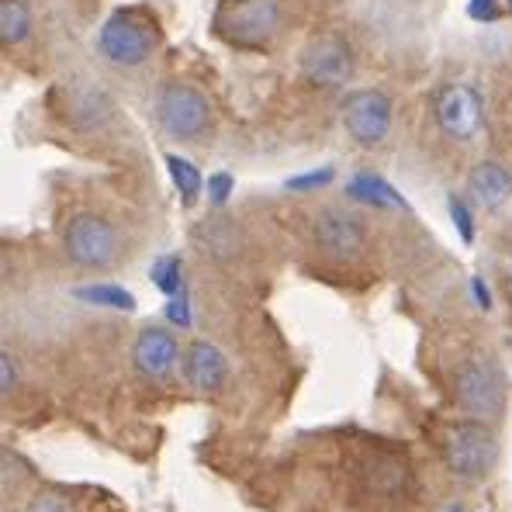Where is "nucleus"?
Instances as JSON below:
<instances>
[{
  "label": "nucleus",
  "mask_w": 512,
  "mask_h": 512,
  "mask_svg": "<svg viewBox=\"0 0 512 512\" xmlns=\"http://www.w3.org/2000/svg\"><path fill=\"white\" fill-rule=\"evenodd\" d=\"M499 436L488 423L481 419H468V423H457L447 429L443 436V461L454 478L461 481H481L495 471L499 464Z\"/></svg>",
  "instance_id": "f257e3e1"
},
{
  "label": "nucleus",
  "mask_w": 512,
  "mask_h": 512,
  "mask_svg": "<svg viewBox=\"0 0 512 512\" xmlns=\"http://www.w3.org/2000/svg\"><path fill=\"white\" fill-rule=\"evenodd\" d=\"M63 250H66V256H70L73 267L94 270L97 274V270L115 267L118 250H122V239H118V229L104 215L80 212L66 222Z\"/></svg>",
  "instance_id": "f03ea898"
},
{
  "label": "nucleus",
  "mask_w": 512,
  "mask_h": 512,
  "mask_svg": "<svg viewBox=\"0 0 512 512\" xmlns=\"http://www.w3.org/2000/svg\"><path fill=\"white\" fill-rule=\"evenodd\" d=\"M156 122L170 139L198 142L212 128V104L198 87L173 80V84H163L160 97H156Z\"/></svg>",
  "instance_id": "7ed1b4c3"
},
{
  "label": "nucleus",
  "mask_w": 512,
  "mask_h": 512,
  "mask_svg": "<svg viewBox=\"0 0 512 512\" xmlns=\"http://www.w3.org/2000/svg\"><path fill=\"white\" fill-rule=\"evenodd\" d=\"M454 398L471 419L488 423L502 409V374L488 360L464 357L454 367Z\"/></svg>",
  "instance_id": "20e7f679"
},
{
  "label": "nucleus",
  "mask_w": 512,
  "mask_h": 512,
  "mask_svg": "<svg viewBox=\"0 0 512 512\" xmlns=\"http://www.w3.org/2000/svg\"><path fill=\"white\" fill-rule=\"evenodd\" d=\"M281 11L277 0H225L215 14V28L236 45H263L277 35Z\"/></svg>",
  "instance_id": "39448f33"
},
{
  "label": "nucleus",
  "mask_w": 512,
  "mask_h": 512,
  "mask_svg": "<svg viewBox=\"0 0 512 512\" xmlns=\"http://www.w3.org/2000/svg\"><path fill=\"white\" fill-rule=\"evenodd\" d=\"M97 49L115 66H142L156 49V28L135 14L118 11L97 32Z\"/></svg>",
  "instance_id": "423d86ee"
},
{
  "label": "nucleus",
  "mask_w": 512,
  "mask_h": 512,
  "mask_svg": "<svg viewBox=\"0 0 512 512\" xmlns=\"http://www.w3.org/2000/svg\"><path fill=\"white\" fill-rule=\"evenodd\" d=\"M343 125L350 139L364 149H374L391 132V101L384 90H353L343 101Z\"/></svg>",
  "instance_id": "0eeeda50"
},
{
  "label": "nucleus",
  "mask_w": 512,
  "mask_h": 512,
  "mask_svg": "<svg viewBox=\"0 0 512 512\" xmlns=\"http://www.w3.org/2000/svg\"><path fill=\"white\" fill-rule=\"evenodd\" d=\"M301 73L319 87H343L353 77V52L340 35H319L301 52Z\"/></svg>",
  "instance_id": "6e6552de"
},
{
  "label": "nucleus",
  "mask_w": 512,
  "mask_h": 512,
  "mask_svg": "<svg viewBox=\"0 0 512 512\" xmlns=\"http://www.w3.org/2000/svg\"><path fill=\"white\" fill-rule=\"evenodd\" d=\"M177 360H184L180 353L177 333L167 326H142L139 336L132 343V367L149 381H167L177 371Z\"/></svg>",
  "instance_id": "1a4fd4ad"
},
{
  "label": "nucleus",
  "mask_w": 512,
  "mask_h": 512,
  "mask_svg": "<svg viewBox=\"0 0 512 512\" xmlns=\"http://www.w3.org/2000/svg\"><path fill=\"white\" fill-rule=\"evenodd\" d=\"M436 122H440L443 135L457 142H468L481 128V97L478 90L468 84H450L436 97Z\"/></svg>",
  "instance_id": "9d476101"
},
{
  "label": "nucleus",
  "mask_w": 512,
  "mask_h": 512,
  "mask_svg": "<svg viewBox=\"0 0 512 512\" xmlns=\"http://www.w3.org/2000/svg\"><path fill=\"white\" fill-rule=\"evenodd\" d=\"M312 236L319 243V250H326L329 256H357L367 243V229L353 212L346 208H322L312 222Z\"/></svg>",
  "instance_id": "9b49d317"
},
{
  "label": "nucleus",
  "mask_w": 512,
  "mask_h": 512,
  "mask_svg": "<svg viewBox=\"0 0 512 512\" xmlns=\"http://www.w3.org/2000/svg\"><path fill=\"white\" fill-rule=\"evenodd\" d=\"M180 371H184V381L191 391L215 395V391L225 388V381H229V357H225L222 346L212 340H191L184 346Z\"/></svg>",
  "instance_id": "f8f14e48"
},
{
  "label": "nucleus",
  "mask_w": 512,
  "mask_h": 512,
  "mask_svg": "<svg viewBox=\"0 0 512 512\" xmlns=\"http://www.w3.org/2000/svg\"><path fill=\"white\" fill-rule=\"evenodd\" d=\"M115 115V104L111 97L104 94L97 84L90 80H77V84L66 87V97H63V118L70 122L73 128H104Z\"/></svg>",
  "instance_id": "ddd939ff"
},
{
  "label": "nucleus",
  "mask_w": 512,
  "mask_h": 512,
  "mask_svg": "<svg viewBox=\"0 0 512 512\" xmlns=\"http://www.w3.org/2000/svg\"><path fill=\"white\" fill-rule=\"evenodd\" d=\"M468 194L474 205L481 208H499L512 194V173L509 167L495 160H481L478 167L468 173Z\"/></svg>",
  "instance_id": "4468645a"
},
{
  "label": "nucleus",
  "mask_w": 512,
  "mask_h": 512,
  "mask_svg": "<svg viewBox=\"0 0 512 512\" xmlns=\"http://www.w3.org/2000/svg\"><path fill=\"white\" fill-rule=\"evenodd\" d=\"M346 194L367 208H402V212L409 208V201H405L402 194H398L395 187L381 177V173H371V170L353 173V177L346 180Z\"/></svg>",
  "instance_id": "2eb2a0df"
},
{
  "label": "nucleus",
  "mask_w": 512,
  "mask_h": 512,
  "mask_svg": "<svg viewBox=\"0 0 512 512\" xmlns=\"http://www.w3.org/2000/svg\"><path fill=\"white\" fill-rule=\"evenodd\" d=\"M73 298L94 308H111V312H135V295L122 288V284H108V281L80 284V288H73Z\"/></svg>",
  "instance_id": "dca6fc26"
},
{
  "label": "nucleus",
  "mask_w": 512,
  "mask_h": 512,
  "mask_svg": "<svg viewBox=\"0 0 512 512\" xmlns=\"http://www.w3.org/2000/svg\"><path fill=\"white\" fill-rule=\"evenodd\" d=\"M32 32V14L25 0H0V39L4 45H21Z\"/></svg>",
  "instance_id": "f3484780"
},
{
  "label": "nucleus",
  "mask_w": 512,
  "mask_h": 512,
  "mask_svg": "<svg viewBox=\"0 0 512 512\" xmlns=\"http://www.w3.org/2000/svg\"><path fill=\"white\" fill-rule=\"evenodd\" d=\"M167 173H170L173 187L180 191V198H184V205H194L198 194L205 191V177H201V170L194 167L191 160H184V156L167 153Z\"/></svg>",
  "instance_id": "a211bd4d"
},
{
  "label": "nucleus",
  "mask_w": 512,
  "mask_h": 512,
  "mask_svg": "<svg viewBox=\"0 0 512 512\" xmlns=\"http://www.w3.org/2000/svg\"><path fill=\"white\" fill-rule=\"evenodd\" d=\"M149 281H153V288L160 291L163 298L180 295V291L187 288V284H184V260H180V256H173V253L153 260V267H149Z\"/></svg>",
  "instance_id": "6ab92c4d"
},
{
  "label": "nucleus",
  "mask_w": 512,
  "mask_h": 512,
  "mask_svg": "<svg viewBox=\"0 0 512 512\" xmlns=\"http://www.w3.org/2000/svg\"><path fill=\"white\" fill-rule=\"evenodd\" d=\"M447 208H450V222H454V229H457V236H461V243L471 246L474 243V212H471V201L461 198V194H450Z\"/></svg>",
  "instance_id": "aec40b11"
},
{
  "label": "nucleus",
  "mask_w": 512,
  "mask_h": 512,
  "mask_svg": "<svg viewBox=\"0 0 512 512\" xmlns=\"http://www.w3.org/2000/svg\"><path fill=\"white\" fill-rule=\"evenodd\" d=\"M163 315H167V322L173 329H191L194 322V308H191V291H180V295L167 298V308H163Z\"/></svg>",
  "instance_id": "412c9836"
},
{
  "label": "nucleus",
  "mask_w": 512,
  "mask_h": 512,
  "mask_svg": "<svg viewBox=\"0 0 512 512\" xmlns=\"http://www.w3.org/2000/svg\"><path fill=\"white\" fill-rule=\"evenodd\" d=\"M333 177H336V170H333V167H322V170L298 173V177H291L284 187H288V191H315V187H326V184H333Z\"/></svg>",
  "instance_id": "4be33fe9"
},
{
  "label": "nucleus",
  "mask_w": 512,
  "mask_h": 512,
  "mask_svg": "<svg viewBox=\"0 0 512 512\" xmlns=\"http://www.w3.org/2000/svg\"><path fill=\"white\" fill-rule=\"evenodd\" d=\"M25 512H77L70 506V499L59 492H35L32 502L25 506Z\"/></svg>",
  "instance_id": "5701e85b"
},
{
  "label": "nucleus",
  "mask_w": 512,
  "mask_h": 512,
  "mask_svg": "<svg viewBox=\"0 0 512 512\" xmlns=\"http://www.w3.org/2000/svg\"><path fill=\"white\" fill-rule=\"evenodd\" d=\"M232 187H236V180H232L229 173H212V177H208V201H212L215 208H225Z\"/></svg>",
  "instance_id": "b1692460"
},
{
  "label": "nucleus",
  "mask_w": 512,
  "mask_h": 512,
  "mask_svg": "<svg viewBox=\"0 0 512 512\" xmlns=\"http://www.w3.org/2000/svg\"><path fill=\"white\" fill-rule=\"evenodd\" d=\"M14 384H18V367H14L11 353H0V391H4V398L14 391Z\"/></svg>",
  "instance_id": "393cba45"
},
{
  "label": "nucleus",
  "mask_w": 512,
  "mask_h": 512,
  "mask_svg": "<svg viewBox=\"0 0 512 512\" xmlns=\"http://www.w3.org/2000/svg\"><path fill=\"white\" fill-rule=\"evenodd\" d=\"M471 291H474V301L478 308H492V295H488V284L481 277H471Z\"/></svg>",
  "instance_id": "a878e982"
},
{
  "label": "nucleus",
  "mask_w": 512,
  "mask_h": 512,
  "mask_svg": "<svg viewBox=\"0 0 512 512\" xmlns=\"http://www.w3.org/2000/svg\"><path fill=\"white\" fill-rule=\"evenodd\" d=\"M495 4H499L502 11H512V0H495Z\"/></svg>",
  "instance_id": "bb28decb"
},
{
  "label": "nucleus",
  "mask_w": 512,
  "mask_h": 512,
  "mask_svg": "<svg viewBox=\"0 0 512 512\" xmlns=\"http://www.w3.org/2000/svg\"><path fill=\"white\" fill-rule=\"evenodd\" d=\"M443 512H464V506H447V509H443Z\"/></svg>",
  "instance_id": "cd10ccee"
}]
</instances>
